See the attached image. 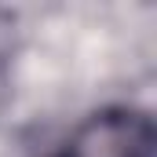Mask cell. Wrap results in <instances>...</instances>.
I'll return each instance as SVG.
<instances>
[{
	"instance_id": "2",
	"label": "cell",
	"mask_w": 157,
	"mask_h": 157,
	"mask_svg": "<svg viewBox=\"0 0 157 157\" xmlns=\"http://www.w3.org/2000/svg\"><path fill=\"white\" fill-rule=\"evenodd\" d=\"M51 157H62V150H59V154H51Z\"/></svg>"
},
{
	"instance_id": "1",
	"label": "cell",
	"mask_w": 157,
	"mask_h": 157,
	"mask_svg": "<svg viewBox=\"0 0 157 157\" xmlns=\"http://www.w3.org/2000/svg\"><path fill=\"white\" fill-rule=\"evenodd\" d=\"M157 132L150 113L113 106L99 110L77 128V135L66 143L62 157H154Z\"/></svg>"
}]
</instances>
